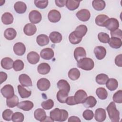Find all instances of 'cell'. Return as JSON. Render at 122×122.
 I'll return each instance as SVG.
<instances>
[{
	"label": "cell",
	"mask_w": 122,
	"mask_h": 122,
	"mask_svg": "<svg viewBox=\"0 0 122 122\" xmlns=\"http://www.w3.org/2000/svg\"><path fill=\"white\" fill-rule=\"evenodd\" d=\"M94 53L98 60L103 59L106 54V50L102 46H97L94 49Z\"/></svg>",
	"instance_id": "5bb4252c"
},
{
	"label": "cell",
	"mask_w": 122,
	"mask_h": 122,
	"mask_svg": "<svg viewBox=\"0 0 122 122\" xmlns=\"http://www.w3.org/2000/svg\"><path fill=\"white\" fill-rule=\"evenodd\" d=\"M51 70V67L47 63L43 62L40 64L37 68V71L38 72L42 75H45L48 74Z\"/></svg>",
	"instance_id": "cb8c5ba5"
},
{
	"label": "cell",
	"mask_w": 122,
	"mask_h": 122,
	"mask_svg": "<svg viewBox=\"0 0 122 122\" xmlns=\"http://www.w3.org/2000/svg\"><path fill=\"white\" fill-rule=\"evenodd\" d=\"M122 55L120 54L117 55L115 59V63L119 67H122Z\"/></svg>",
	"instance_id": "db71d44e"
},
{
	"label": "cell",
	"mask_w": 122,
	"mask_h": 122,
	"mask_svg": "<svg viewBox=\"0 0 122 122\" xmlns=\"http://www.w3.org/2000/svg\"><path fill=\"white\" fill-rule=\"evenodd\" d=\"M41 107L45 110L51 109L54 106V102L51 99H48L43 101L41 103Z\"/></svg>",
	"instance_id": "bcb514c9"
},
{
	"label": "cell",
	"mask_w": 122,
	"mask_h": 122,
	"mask_svg": "<svg viewBox=\"0 0 122 122\" xmlns=\"http://www.w3.org/2000/svg\"><path fill=\"white\" fill-rule=\"evenodd\" d=\"M49 38L53 43H60L62 39L61 34L58 31H52L49 35Z\"/></svg>",
	"instance_id": "484cf974"
},
{
	"label": "cell",
	"mask_w": 122,
	"mask_h": 122,
	"mask_svg": "<svg viewBox=\"0 0 122 122\" xmlns=\"http://www.w3.org/2000/svg\"><path fill=\"white\" fill-rule=\"evenodd\" d=\"M96 94L101 100H105L107 98L108 92L103 87H100L96 89Z\"/></svg>",
	"instance_id": "ab89813d"
},
{
	"label": "cell",
	"mask_w": 122,
	"mask_h": 122,
	"mask_svg": "<svg viewBox=\"0 0 122 122\" xmlns=\"http://www.w3.org/2000/svg\"><path fill=\"white\" fill-rule=\"evenodd\" d=\"M109 19L108 16L105 14H100L98 15L95 20L96 24L99 26L103 27L105 21Z\"/></svg>",
	"instance_id": "f35d334b"
},
{
	"label": "cell",
	"mask_w": 122,
	"mask_h": 122,
	"mask_svg": "<svg viewBox=\"0 0 122 122\" xmlns=\"http://www.w3.org/2000/svg\"><path fill=\"white\" fill-rule=\"evenodd\" d=\"M108 43L110 46L113 49H119L122 45V40L117 37H112L109 39Z\"/></svg>",
	"instance_id": "44dd1931"
},
{
	"label": "cell",
	"mask_w": 122,
	"mask_h": 122,
	"mask_svg": "<svg viewBox=\"0 0 122 122\" xmlns=\"http://www.w3.org/2000/svg\"><path fill=\"white\" fill-rule=\"evenodd\" d=\"M94 118L96 121L99 122H102L105 121L106 118L105 110L101 108L97 109L95 112Z\"/></svg>",
	"instance_id": "8fae6325"
},
{
	"label": "cell",
	"mask_w": 122,
	"mask_h": 122,
	"mask_svg": "<svg viewBox=\"0 0 122 122\" xmlns=\"http://www.w3.org/2000/svg\"><path fill=\"white\" fill-rule=\"evenodd\" d=\"M86 52L83 47H78L75 48L74 51V57L77 61L86 57Z\"/></svg>",
	"instance_id": "4fadbf2b"
},
{
	"label": "cell",
	"mask_w": 122,
	"mask_h": 122,
	"mask_svg": "<svg viewBox=\"0 0 122 122\" xmlns=\"http://www.w3.org/2000/svg\"><path fill=\"white\" fill-rule=\"evenodd\" d=\"M13 15L10 12H5L1 16V21L4 24L9 25L13 21Z\"/></svg>",
	"instance_id": "e575fe53"
},
{
	"label": "cell",
	"mask_w": 122,
	"mask_h": 122,
	"mask_svg": "<svg viewBox=\"0 0 122 122\" xmlns=\"http://www.w3.org/2000/svg\"><path fill=\"white\" fill-rule=\"evenodd\" d=\"M18 90L19 95L22 98H26L29 97L31 94V92L28 91L20 85H18Z\"/></svg>",
	"instance_id": "d590c367"
},
{
	"label": "cell",
	"mask_w": 122,
	"mask_h": 122,
	"mask_svg": "<svg viewBox=\"0 0 122 122\" xmlns=\"http://www.w3.org/2000/svg\"><path fill=\"white\" fill-rule=\"evenodd\" d=\"M37 31L36 26L32 23H28L25 25L23 28L24 33L27 36L33 35Z\"/></svg>",
	"instance_id": "ac0fdd59"
},
{
	"label": "cell",
	"mask_w": 122,
	"mask_h": 122,
	"mask_svg": "<svg viewBox=\"0 0 122 122\" xmlns=\"http://www.w3.org/2000/svg\"><path fill=\"white\" fill-rule=\"evenodd\" d=\"M27 58L30 63L31 64H35L39 61L40 56L36 52L32 51L28 54Z\"/></svg>",
	"instance_id": "ffe728a7"
},
{
	"label": "cell",
	"mask_w": 122,
	"mask_h": 122,
	"mask_svg": "<svg viewBox=\"0 0 122 122\" xmlns=\"http://www.w3.org/2000/svg\"><path fill=\"white\" fill-rule=\"evenodd\" d=\"M37 86L38 89L40 91H45L50 88L51 83L47 79L42 78L38 81L37 82Z\"/></svg>",
	"instance_id": "ba28073f"
},
{
	"label": "cell",
	"mask_w": 122,
	"mask_h": 122,
	"mask_svg": "<svg viewBox=\"0 0 122 122\" xmlns=\"http://www.w3.org/2000/svg\"><path fill=\"white\" fill-rule=\"evenodd\" d=\"M13 61L9 57L3 58L1 61V66L5 70H10L13 67Z\"/></svg>",
	"instance_id": "d4e9b609"
},
{
	"label": "cell",
	"mask_w": 122,
	"mask_h": 122,
	"mask_svg": "<svg viewBox=\"0 0 122 122\" xmlns=\"http://www.w3.org/2000/svg\"><path fill=\"white\" fill-rule=\"evenodd\" d=\"M93 8L96 10L101 11L103 10L106 6L105 2L102 0H94L92 2Z\"/></svg>",
	"instance_id": "4dcf8cb0"
},
{
	"label": "cell",
	"mask_w": 122,
	"mask_h": 122,
	"mask_svg": "<svg viewBox=\"0 0 122 122\" xmlns=\"http://www.w3.org/2000/svg\"><path fill=\"white\" fill-rule=\"evenodd\" d=\"M80 2L81 1L78 0H67L65 5L68 10H74L79 7Z\"/></svg>",
	"instance_id": "8d00e7d4"
},
{
	"label": "cell",
	"mask_w": 122,
	"mask_h": 122,
	"mask_svg": "<svg viewBox=\"0 0 122 122\" xmlns=\"http://www.w3.org/2000/svg\"><path fill=\"white\" fill-rule=\"evenodd\" d=\"M57 85L59 90H64L68 93H69L70 91V85L68 81L65 80H59L57 82Z\"/></svg>",
	"instance_id": "d6a6232c"
},
{
	"label": "cell",
	"mask_w": 122,
	"mask_h": 122,
	"mask_svg": "<svg viewBox=\"0 0 122 122\" xmlns=\"http://www.w3.org/2000/svg\"><path fill=\"white\" fill-rule=\"evenodd\" d=\"M7 79V74L3 71L0 72V84H2V82L5 81Z\"/></svg>",
	"instance_id": "9f6ffc18"
},
{
	"label": "cell",
	"mask_w": 122,
	"mask_h": 122,
	"mask_svg": "<svg viewBox=\"0 0 122 122\" xmlns=\"http://www.w3.org/2000/svg\"><path fill=\"white\" fill-rule=\"evenodd\" d=\"M66 0H55L56 6L59 7H63L66 4Z\"/></svg>",
	"instance_id": "11a10c76"
},
{
	"label": "cell",
	"mask_w": 122,
	"mask_h": 122,
	"mask_svg": "<svg viewBox=\"0 0 122 122\" xmlns=\"http://www.w3.org/2000/svg\"><path fill=\"white\" fill-rule=\"evenodd\" d=\"M36 41L39 46H43L48 44L49 38L48 36L45 34H40L37 37Z\"/></svg>",
	"instance_id": "83f0119b"
},
{
	"label": "cell",
	"mask_w": 122,
	"mask_h": 122,
	"mask_svg": "<svg viewBox=\"0 0 122 122\" xmlns=\"http://www.w3.org/2000/svg\"><path fill=\"white\" fill-rule=\"evenodd\" d=\"M80 75L81 74L79 70L76 68L71 69L68 73L69 78L72 81L78 80L80 77Z\"/></svg>",
	"instance_id": "1f68e13d"
},
{
	"label": "cell",
	"mask_w": 122,
	"mask_h": 122,
	"mask_svg": "<svg viewBox=\"0 0 122 122\" xmlns=\"http://www.w3.org/2000/svg\"><path fill=\"white\" fill-rule=\"evenodd\" d=\"M97 103L96 99L92 96H88L86 98L83 104L85 108H92L94 107Z\"/></svg>",
	"instance_id": "f1b7e54d"
},
{
	"label": "cell",
	"mask_w": 122,
	"mask_h": 122,
	"mask_svg": "<svg viewBox=\"0 0 122 122\" xmlns=\"http://www.w3.org/2000/svg\"><path fill=\"white\" fill-rule=\"evenodd\" d=\"M103 27H105L111 31H113L119 28V22L117 19L115 18H109L105 21Z\"/></svg>",
	"instance_id": "277c9868"
},
{
	"label": "cell",
	"mask_w": 122,
	"mask_h": 122,
	"mask_svg": "<svg viewBox=\"0 0 122 122\" xmlns=\"http://www.w3.org/2000/svg\"><path fill=\"white\" fill-rule=\"evenodd\" d=\"M33 103L30 101H24L19 102L17 105L18 108L24 111H29L33 107Z\"/></svg>",
	"instance_id": "d6986e66"
},
{
	"label": "cell",
	"mask_w": 122,
	"mask_h": 122,
	"mask_svg": "<svg viewBox=\"0 0 122 122\" xmlns=\"http://www.w3.org/2000/svg\"><path fill=\"white\" fill-rule=\"evenodd\" d=\"M69 122H81V120L79 119V117L75 116H71L68 119Z\"/></svg>",
	"instance_id": "6f0895ef"
},
{
	"label": "cell",
	"mask_w": 122,
	"mask_h": 122,
	"mask_svg": "<svg viewBox=\"0 0 122 122\" xmlns=\"http://www.w3.org/2000/svg\"><path fill=\"white\" fill-rule=\"evenodd\" d=\"M15 11L19 14H23L27 10L26 4L22 1H17L14 5Z\"/></svg>",
	"instance_id": "7402d4cb"
},
{
	"label": "cell",
	"mask_w": 122,
	"mask_h": 122,
	"mask_svg": "<svg viewBox=\"0 0 122 122\" xmlns=\"http://www.w3.org/2000/svg\"><path fill=\"white\" fill-rule=\"evenodd\" d=\"M17 35V32L15 30L12 28H9L5 30L4 36L5 38L8 40H12Z\"/></svg>",
	"instance_id": "4316f807"
},
{
	"label": "cell",
	"mask_w": 122,
	"mask_h": 122,
	"mask_svg": "<svg viewBox=\"0 0 122 122\" xmlns=\"http://www.w3.org/2000/svg\"><path fill=\"white\" fill-rule=\"evenodd\" d=\"M48 18L50 21L56 23L59 21L61 19L60 12L56 10H51L48 14Z\"/></svg>",
	"instance_id": "9c48e42d"
},
{
	"label": "cell",
	"mask_w": 122,
	"mask_h": 122,
	"mask_svg": "<svg viewBox=\"0 0 122 122\" xmlns=\"http://www.w3.org/2000/svg\"><path fill=\"white\" fill-rule=\"evenodd\" d=\"M105 84L107 88L111 91L115 90L118 86V82L114 78H110L108 79Z\"/></svg>",
	"instance_id": "f546056e"
},
{
	"label": "cell",
	"mask_w": 122,
	"mask_h": 122,
	"mask_svg": "<svg viewBox=\"0 0 122 122\" xmlns=\"http://www.w3.org/2000/svg\"><path fill=\"white\" fill-rule=\"evenodd\" d=\"M57 99L58 101L61 103H64L66 102V100L68 97V93L63 90H60L57 93Z\"/></svg>",
	"instance_id": "836d02e7"
},
{
	"label": "cell",
	"mask_w": 122,
	"mask_h": 122,
	"mask_svg": "<svg viewBox=\"0 0 122 122\" xmlns=\"http://www.w3.org/2000/svg\"><path fill=\"white\" fill-rule=\"evenodd\" d=\"M110 34L112 37H117L121 39L122 38V32L121 29H117L113 31H111Z\"/></svg>",
	"instance_id": "816d5d0a"
},
{
	"label": "cell",
	"mask_w": 122,
	"mask_h": 122,
	"mask_svg": "<svg viewBox=\"0 0 122 122\" xmlns=\"http://www.w3.org/2000/svg\"><path fill=\"white\" fill-rule=\"evenodd\" d=\"M0 92L3 96L6 98H10L14 95L13 87L10 84L4 86L0 90Z\"/></svg>",
	"instance_id": "5b68a950"
},
{
	"label": "cell",
	"mask_w": 122,
	"mask_h": 122,
	"mask_svg": "<svg viewBox=\"0 0 122 122\" xmlns=\"http://www.w3.org/2000/svg\"><path fill=\"white\" fill-rule=\"evenodd\" d=\"M94 116L93 112L90 110H85L82 114V116L86 120H91L92 119Z\"/></svg>",
	"instance_id": "f907efd6"
},
{
	"label": "cell",
	"mask_w": 122,
	"mask_h": 122,
	"mask_svg": "<svg viewBox=\"0 0 122 122\" xmlns=\"http://www.w3.org/2000/svg\"><path fill=\"white\" fill-rule=\"evenodd\" d=\"M35 6L41 9H45L48 5L49 1L48 0H35L34 1Z\"/></svg>",
	"instance_id": "c3c4849f"
},
{
	"label": "cell",
	"mask_w": 122,
	"mask_h": 122,
	"mask_svg": "<svg viewBox=\"0 0 122 122\" xmlns=\"http://www.w3.org/2000/svg\"><path fill=\"white\" fill-rule=\"evenodd\" d=\"M77 62L78 67L85 71H90L92 70L94 66L93 61L89 58L85 57Z\"/></svg>",
	"instance_id": "3957f363"
},
{
	"label": "cell",
	"mask_w": 122,
	"mask_h": 122,
	"mask_svg": "<svg viewBox=\"0 0 122 122\" xmlns=\"http://www.w3.org/2000/svg\"><path fill=\"white\" fill-rule=\"evenodd\" d=\"M98 38L100 42L104 43H107L108 42L110 37L107 33L101 32L98 34Z\"/></svg>",
	"instance_id": "f6af8a7d"
},
{
	"label": "cell",
	"mask_w": 122,
	"mask_h": 122,
	"mask_svg": "<svg viewBox=\"0 0 122 122\" xmlns=\"http://www.w3.org/2000/svg\"><path fill=\"white\" fill-rule=\"evenodd\" d=\"M40 55L42 59L46 60H49L54 57V53L52 49L46 48L41 51Z\"/></svg>",
	"instance_id": "7c38bea8"
},
{
	"label": "cell",
	"mask_w": 122,
	"mask_h": 122,
	"mask_svg": "<svg viewBox=\"0 0 122 122\" xmlns=\"http://www.w3.org/2000/svg\"><path fill=\"white\" fill-rule=\"evenodd\" d=\"M13 51L16 55L22 56L26 51L25 46L22 42H17L13 46Z\"/></svg>",
	"instance_id": "2e32d148"
},
{
	"label": "cell",
	"mask_w": 122,
	"mask_h": 122,
	"mask_svg": "<svg viewBox=\"0 0 122 122\" xmlns=\"http://www.w3.org/2000/svg\"><path fill=\"white\" fill-rule=\"evenodd\" d=\"M50 117L53 121L64 122L68 118V112L63 109L55 108L50 112Z\"/></svg>",
	"instance_id": "6da1fadb"
},
{
	"label": "cell",
	"mask_w": 122,
	"mask_h": 122,
	"mask_svg": "<svg viewBox=\"0 0 122 122\" xmlns=\"http://www.w3.org/2000/svg\"><path fill=\"white\" fill-rule=\"evenodd\" d=\"M69 39L70 42L72 44H78L82 40V38L77 37L74 33V31L70 33L69 36Z\"/></svg>",
	"instance_id": "7bdbcfd3"
},
{
	"label": "cell",
	"mask_w": 122,
	"mask_h": 122,
	"mask_svg": "<svg viewBox=\"0 0 122 122\" xmlns=\"http://www.w3.org/2000/svg\"><path fill=\"white\" fill-rule=\"evenodd\" d=\"M29 19L32 24H37L41 21L42 16L41 13L38 10H32L29 13Z\"/></svg>",
	"instance_id": "8992f818"
},
{
	"label": "cell",
	"mask_w": 122,
	"mask_h": 122,
	"mask_svg": "<svg viewBox=\"0 0 122 122\" xmlns=\"http://www.w3.org/2000/svg\"><path fill=\"white\" fill-rule=\"evenodd\" d=\"M87 97V94L86 92L83 90H79L75 93L74 96V100L77 104L83 103L86 98Z\"/></svg>",
	"instance_id": "52a82bcc"
},
{
	"label": "cell",
	"mask_w": 122,
	"mask_h": 122,
	"mask_svg": "<svg viewBox=\"0 0 122 122\" xmlns=\"http://www.w3.org/2000/svg\"><path fill=\"white\" fill-rule=\"evenodd\" d=\"M24 65L23 61L20 60H17L13 62V68L14 71H18L22 70L24 68Z\"/></svg>",
	"instance_id": "b9f144b4"
},
{
	"label": "cell",
	"mask_w": 122,
	"mask_h": 122,
	"mask_svg": "<svg viewBox=\"0 0 122 122\" xmlns=\"http://www.w3.org/2000/svg\"><path fill=\"white\" fill-rule=\"evenodd\" d=\"M76 15L79 20L82 21H87L90 18L91 13L87 9H81L76 13Z\"/></svg>",
	"instance_id": "30bf717a"
},
{
	"label": "cell",
	"mask_w": 122,
	"mask_h": 122,
	"mask_svg": "<svg viewBox=\"0 0 122 122\" xmlns=\"http://www.w3.org/2000/svg\"><path fill=\"white\" fill-rule=\"evenodd\" d=\"M110 119L112 122H118L120 121V112L116 109L114 102L110 103L106 108Z\"/></svg>",
	"instance_id": "7a4b0ae2"
},
{
	"label": "cell",
	"mask_w": 122,
	"mask_h": 122,
	"mask_svg": "<svg viewBox=\"0 0 122 122\" xmlns=\"http://www.w3.org/2000/svg\"><path fill=\"white\" fill-rule=\"evenodd\" d=\"M19 103V99L17 95H14L12 97L7 98L6 100V104L8 107L13 108L17 106Z\"/></svg>",
	"instance_id": "74e56055"
},
{
	"label": "cell",
	"mask_w": 122,
	"mask_h": 122,
	"mask_svg": "<svg viewBox=\"0 0 122 122\" xmlns=\"http://www.w3.org/2000/svg\"><path fill=\"white\" fill-rule=\"evenodd\" d=\"M108 79L109 77L108 75L104 73H101L98 74L96 77V82L100 85L105 84Z\"/></svg>",
	"instance_id": "60d3db41"
},
{
	"label": "cell",
	"mask_w": 122,
	"mask_h": 122,
	"mask_svg": "<svg viewBox=\"0 0 122 122\" xmlns=\"http://www.w3.org/2000/svg\"><path fill=\"white\" fill-rule=\"evenodd\" d=\"M87 30L88 29L87 26L85 25L81 24L76 27L75 30L74 31V32L77 37L82 38L85 35Z\"/></svg>",
	"instance_id": "603a6c76"
},
{
	"label": "cell",
	"mask_w": 122,
	"mask_h": 122,
	"mask_svg": "<svg viewBox=\"0 0 122 122\" xmlns=\"http://www.w3.org/2000/svg\"><path fill=\"white\" fill-rule=\"evenodd\" d=\"M34 116L36 120L41 122H44L47 117L45 111L41 108H38L34 111Z\"/></svg>",
	"instance_id": "e0dca14e"
},
{
	"label": "cell",
	"mask_w": 122,
	"mask_h": 122,
	"mask_svg": "<svg viewBox=\"0 0 122 122\" xmlns=\"http://www.w3.org/2000/svg\"><path fill=\"white\" fill-rule=\"evenodd\" d=\"M13 112L10 109H6L2 112L3 119L7 121H10L12 120Z\"/></svg>",
	"instance_id": "7dc6e473"
},
{
	"label": "cell",
	"mask_w": 122,
	"mask_h": 122,
	"mask_svg": "<svg viewBox=\"0 0 122 122\" xmlns=\"http://www.w3.org/2000/svg\"><path fill=\"white\" fill-rule=\"evenodd\" d=\"M65 103L69 105H74L77 104L76 102L75 101L74 96L68 97L66 99Z\"/></svg>",
	"instance_id": "f5cc1de1"
},
{
	"label": "cell",
	"mask_w": 122,
	"mask_h": 122,
	"mask_svg": "<svg viewBox=\"0 0 122 122\" xmlns=\"http://www.w3.org/2000/svg\"><path fill=\"white\" fill-rule=\"evenodd\" d=\"M24 115L20 112H15L12 115V121L13 122H22L24 121Z\"/></svg>",
	"instance_id": "ee69618b"
},
{
	"label": "cell",
	"mask_w": 122,
	"mask_h": 122,
	"mask_svg": "<svg viewBox=\"0 0 122 122\" xmlns=\"http://www.w3.org/2000/svg\"><path fill=\"white\" fill-rule=\"evenodd\" d=\"M113 101L114 102L122 103V91L119 90L116 92L113 95Z\"/></svg>",
	"instance_id": "681fc988"
},
{
	"label": "cell",
	"mask_w": 122,
	"mask_h": 122,
	"mask_svg": "<svg viewBox=\"0 0 122 122\" xmlns=\"http://www.w3.org/2000/svg\"><path fill=\"white\" fill-rule=\"evenodd\" d=\"M19 81L21 85L24 87H30L32 85L30 78L26 74H21L19 77Z\"/></svg>",
	"instance_id": "9a60e30c"
}]
</instances>
